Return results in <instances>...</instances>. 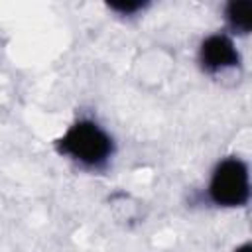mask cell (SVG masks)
Listing matches in <instances>:
<instances>
[{"label": "cell", "mask_w": 252, "mask_h": 252, "mask_svg": "<svg viewBox=\"0 0 252 252\" xmlns=\"http://www.w3.org/2000/svg\"><path fill=\"white\" fill-rule=\"evenodd\" d=\"M55 150L83 169H102L114 156V140L96 120L79 118L55 142Z\"/></svg>", "instance_id": "obj_1"}, {"label": "cell", "mask_w": 252, "mask_h": 252, "mask_svg": "<svg viewBox=\"0 0 252 252\" xmlns=\"http://www.w3.org/2000/svg\"><path fill=\"white\" fill-rule=\"evenodd\" d=\"M207 199L220 209H240L250 201L248 163L236 156L220 159L209 179Z\"/></svg>", "instance_id": "obj_2"}, {"label": "cell", "mask_w": 252, "mask_h": 252, "mask_svg": "<svg viewBox=\"0 0 252 252\" xmlns=\"http://www.w3.org/2000/svg\"><path fill=\"white\" fill-rule=\"evenodd\" d=\"M197 59L201 69L209 75H219L240 65V53L236 49V43L224 32L207 35L199 45Z\"/></svg>", "instance_id": "obj_3"}, {"label": "cell", "mask_w": 252, "mask_h": 252, "mask_svg": "<svg viewBox=\"0 0 252 252\" xmlns=\"http://www.w3.org/2000/svg\"><path fill=\"white\" fill-rule=\"evenodd\" d=\"M224 20L234 35H246L252 30V2L250 0H234L224 6Z\"/></svg>", "instance_id": "obj_4"}, {"label": "cell", "mask_w": 252, "mask_h": 252, "mask_svg": "<svg viewBox=\"0 0 252 252\" xmlns=\"http://www.w3.org/2000/svg\"><path fill=\"white\" fill-rule=\"evenodd\" d=\"M146 6L148 4L146 2H140V0H130V2L120 0V2H110L108 4V8L112 12H116V14H120V16H136L138 12H144Z\"/></svg>", "instance_id": "obj_5"}, {"label": "cell", "mask_w": 252, "mask_h": 252, "mask_svg": "<svg viewBox=\"0 0 252 252\" xmlns=\"http://www.w3.org/2000/svg\"><path fill=\"white\" fill-rule=\"evenodd\" d=\"M234 252H250V244H248V242H244V244H240Z\"/></svg>", "instance_id": "obj_6"}]
</instances>
